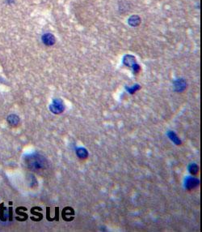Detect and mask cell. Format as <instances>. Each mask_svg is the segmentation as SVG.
<instances>
[{
  "mask_svg": "<svg viewBox=\"0 0 202 232\" xmlns=\"http://www.w3.org/2000/svg\"><path fill=\"white\" fill-rule=\"evenodd\" d=\"M7 121H8V123H9L10 125H11V126H16L17 124H19L20 119L18 118V116L16 115V114H11V115H10V116L8 117Z\"/></svg>",
  "mask_w": 202,
  "mask_h": 232,
  "instance_id": "obj_5",
  "label": "cell"
},
{
  "mask_svg": "<svg viewBox=\"0 0 202 232\" xmlns=\"http://www.w3.org/2000/svg\"><path fill=\"white\" fill-rule=\"evenodd\" d=\"M77 154H78V156L79 158H86V157H87L88 153H87V151H86L85 149H78V150H77Z\"/></svg>",
  "mask_w": 202,
  "mask_h": 232,
  "instance_id": "obj_6",
  "label": "cell"
},
{
  "mask_svg": "<svg viewBox=\"0 0 202 232\" xmlns=\"http://www.w3.org/2000/svg\"><path fill=\"white\" fill-rule=\"evenodd\" d=\"M26 163L30 170L34 171H39V170H44L45 168V160L38 154L27 157Z\"/></svg>",
  "mask_w": 202,
  "mask_h": 232,
  "instance_id": "obj_1",
  "label": "cell"
},
{
  "mask_svg": "<svg viewBox=\"0 0 202 232\" xmlns=\"http://www.w3.org/2000/svg\"><path fill=\"white\" fill-rule=\"evenodd\" d=\"M141 22V19L139 18V16H133L130 17L129 19V24L130 25L135 27V26H138Z\"/></svg>",
  "mask_w": 202,
  "mask_h": 232,
  "instance_id": "obj_4",
  "label": "cell"
},
{
  "mask_svg": "<svg viewBox=\"0 0 202 232\" xmlns=\"http://www.w3.org/2000/svg\"><path fill=\"white\" fill-rule=\"evenodd\" d=\"M42 41L45 45L50 47L55 43L56 39H55V37L51 33H46V34H44L42 37Z\"/></svg>",
  "mask_w": 202,
  "mask_h": 232,
  "instance_id": "obj_2",
  "label": "cell"
},
{
  "mask_svg": "<svg viewBox=\"0 0 202 232\" xmlns=\"http://www.w3.org/2000/svg\"><path fill=\"white\" fill-rule=\"evenodd\" d=\"M71 215H74V211H73L72 209H70V208L67 207L66 209H65L63 210V218H64L65 220L70 221L68 217H70V218L71 220H73L74 217H71Z\"/></svg>",
  "mask_w": 202,
  "mask_h": 232,
  "instance_id": "obj_3",
  "label": "cell"
}]
</instances>
